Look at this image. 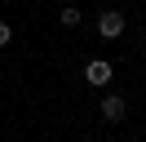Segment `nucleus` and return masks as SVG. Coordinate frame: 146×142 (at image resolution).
I'll return each mask as SVG.
<instances>
[{
	"instance_id": "nucleus-1",
	"label": "nucleus",
	"mask_w": 146,
	"mask_h": 142,
	"mask_svg": "<svg viewBox=\"0 0 146 142\" xmlns=\"http://www.w3.org/2000/svg\"><path fill=\"white\" fill-rule=\"evenodd\" d=\"M98 36L102 40H119L124 36V13L119 9H102L98 13Z\"/></svg>"
},
{
	"instance_id": "nucleus-2",
	"label": "nucleus",
	"mask_w": 146,
	"mask_h": 142,
	"mask_svg": "<svg viewBox=\"0 0 146 142\" xmlns=\"http://www.w3.org/2000/svg\"><path fill=\"white\" fill-rule=\"evenodd\" d=\"M111 76H115V67H111L106 58H89V62H84V80H89L93 89H106Z\"/></svg>"
},
{
	"instance_id": "nucleus-3",
	"label": "nucleus",
	"mask_w": 146,
	"mask_h": 142,
	"mask_svg": "<svg viewBox=\"0 0 146 142\" xmlns=\"http://www.w3.org/2000/svg\"><path fill=\"white\" fill-rule=\"evenodd\" d=\"M98 115H102V120H106V124H119V120H124V115H128V102H124V98H119V93H106V98H102V102H98Z\"/></svg>"
},
{
	"instance_id": "nucleus-4",
	"label": "nucleus",
	"mask_w": 146,
	"mask_h": 142,
	"mask_svg": "<svg viewBox=\"0 0 146 142\" xmlns=\"http://www.w3.org/2000/svg\"><path fill=\"white\" fill-rule=\"evenodd\" d=\"M80 5H62V27H80Z\"/></svg>"
},
{
	"instance_id": "nucleus-5",
	"label": "nucleus",
	"mask_w": 146,
	"mask_h": 142,
	"mask_svg": "<svg viewBox=\"0 0 146 142\" xmlns=\"http://www.w3.org/2000/svg\"><path fill=\"white\" fill-rule=\"evenodd\" d=\"M9 40H13V27H9V22H0V49H5Z\"/></svg>"
}]
</instances>
